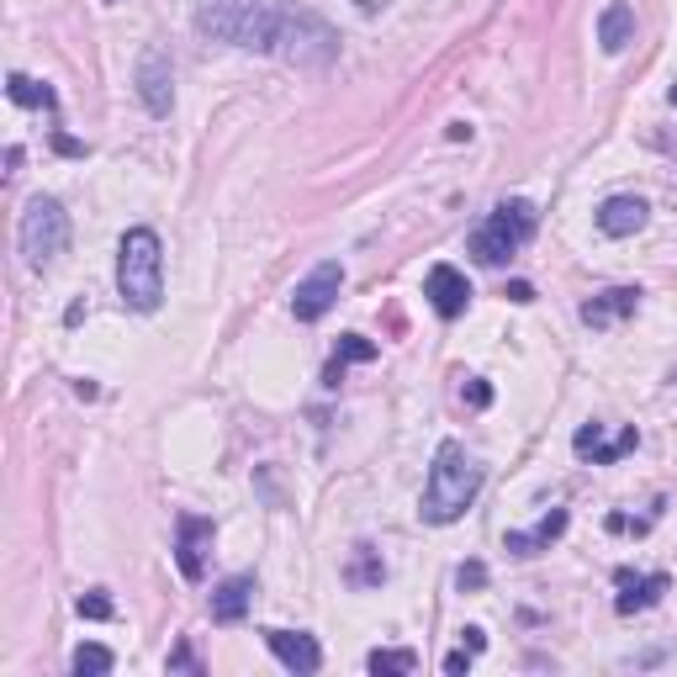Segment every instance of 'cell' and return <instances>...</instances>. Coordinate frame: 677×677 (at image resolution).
<instances>
[{"label": "cell", "mask_w": 677, "mask_h": 677, "mask_svg": "<svg viewBox=\"0 0 677 677\" xmlns=\"http://www.w3.org/2000/svg\"><path fill=\"white\" fill-rule=\"evenodd\" d=\"M196 32L243 53H270L296 70H329L338 59L334 27L291 0H201Z\"/></svg>", "instance_id": "cell-1"}, {"label": "cell", "mask_w": 677, "mask_h": 677, "mask_svg": "<svg viewBox=\"0 0 677 677\" xmlns=\"http://www.w3.org/2000/svg\"><path fill=\"white\" fill-rule=\"evenodd\" d=\"M477 492H482V466L466 456L460 439H445V445L435 450V466H429V482H424V503H418V513H424L429 524H456L460 513L477 503Z\"/></svg>", "instance_id": "cell-2"}, {"label": "cell", "mask_w": 677, "mask_h": 677, "mask_svg": "<svg viewBox=\"0 0 677 677\" xmlns=\"http://www.w3.org/2000/svg\"><path fill=\"white\" fill-rule=\"evenodd\" d=\"M117 296L133 313H159L165 302V243L154 228H127L117 243Z\"/></svg>", "instance_id": "cell-3"}, {"label": "cell", "mask_w": 677, "mask_h": 677, "mask_svg": "<svg viewBox=\"0 0 677 677\" xmlns=\"http://www.w3.org/2000/svg\"><path fill=\"white\" fill-rule=\"evenodd\" d=\"M534 233V207L530 201H503V207H492L477 228H471V254L482 260V265H508Z\"/></svg>", "instance_id": "cell-4"}, {"label": "cell", "mask_w": 677, "mask_h": 677, "mask_svg": "<svg viewBox=\"0 0 677 677\" xmlns=\"http://www.w3.org/2000/svg\"><path fill=\"white\" fill-rule=\"evenodd\" d=\"M17 239H22V254L32 270H49L64 249H70V212L53 201V196H32L22 212V228H17Z\"/></svg>", "instance_id": "cell-5"}, {"label": "cell", "mask_w": 677, "mask_h": 677, "mask_svg": "<svg viewBox=\"0 0 677 677\" xmlns=\"http://www.w3.org/2000/svg\"><path fill=\"white\" fill-rule=\"evenodd\" d=\"M338 287H344V265H338V260H323V265L308 270V275L296 281V291H291L296 323H317V317L338 302Z\"/></svg>", "instance_id": "cell-6"}, {"label": "cell", "mask_w": 677, "mask_h": 677, "mask_svg": "<svg viewBox=\"0 0 677 677\" xmlns=\"http://www.w3.org/2000/svg\"><path fill=\"white\" fill-rule=\"evenodd\" d=\"M133 80H138V101L148 106V117H169V106H175V64H169V49L148 43L138 53Z\"/></svg>", "instance_id": "cell-7"}, {"label": "cell", "mask_w": 677, "mask_h": 677, "mask_svg": "<svg viewBox=\"0 0 677 677\" xmlns=\"http://www.w3.org/2000/svg\"><path fill=\"white\" fill-rule=\"evenodd\" d=\"M265 646L275 652V662L296 677H313L323 667V646H317L313 635H302V629H265Z\"/></svg>", "instance_id": "cell-8"}, {"label": "cell", "mask_w": 677, "mask_h": 677, "mask_svg": "<svg viewBox=\"0 0 677 677\" xmlns=\"http://www.w3.org/2000/svg\"><path fill=\"white\" fill-rule=\"evenodd\" d=\"M640 445V429L629 424V429H619V435L608 439L604 435V424H582L577 435H572V450H577L582 460H593V466H614L619 456H629Z\"/></svg>", "instance_id": "cell-9"}, {"label": "cell", "mask_w": 677, "mask_h": 677, "mask_svg": "<svg viewBox=\"0 0 677 677\" xmlns=\"http://www.w3.org/2000/svg\"><path fill=\"white\" fill-rule=\"evenodd\" d=\"M175 530H180V545H175L180 577L201 582V577H207V551H212V519H196V513H186Z\"/></svg>", "instance_id": "cell-10"}, {"label": "cell", "mask_w": 677, "mask_h": 677, "mask_svg": "<svg viewBox=\"0 0 677 677\" xmlns=\"http://www.w3.org/2000/svg\"><path fill=\"white\" fill-rule=\"evenodd\" d=\"M614 587H619L614 608H619V614H640V608L662 604V593H667L673 582H667V572H629V566H619V572H614Z\"/></svg>", "instance_id": "cell-11"}, {"label": "cell", "mask_w": 677, "mask_h": 677, "mask_svg": "<svg viewBox=\"0 0 677 677\" xmlns=\"http://www.w3.org/2000/svg\"><path fill=\"white\" fill-rule=\"evenodd\" d=\"M424 296H429V308H435L439 317H460L471 308V281H466L456 265H435L429 281H424Z\"/></svg>", "instance_id": "cell-12"}, {"label": "cell", "mask_w": 677, "mask_h": 677, "mask_svg": "<svg viewBox=\"0 0 677 677\" xmlns=\"http://www.w3.org/2000/svg\"><path fill=\"white\" fill-rule=\"evenodd\" d=\"M561 534H566V508H551L534 530H508L503 534V551L508 556H540V551H551Z\"/></svg>", "instance_id": "cell-13"}, {"label": "cell", "mask_w": 677, "mask_h": 677, "mask_svg": "<svg viewBox=\"0 0 677 677\" xmlns=\"http://www.w3.org/2000/svg\"><path fill=\"white\" fill-rule=\"evenodd\" d=\"M646 201L640 196H608L604 207H598V228H604L608 239H629V233H640L646 228Z\"/></svg>", "instance_id": "cell-14"}, {"label": "cell", "mask_w": 677, "mask_h": 677, "mask_svg": "<svg viewBox=\"0 0 677 677\" xmlns=\"http://www.w3.org/2000/svg\"><path fill=\"white\" fill-rule=\"evenodd\" d=\"M635 308H640V291L614 287V291H604V296H593V302H582V323H587V329H608V323L629 317Z\"/></svg>", "instance_id": "cell-15"}, {"label": "cell", "mask_w": 677, "mask_h": 677, "mask_svg": "<svg viewBox=\"0 0 677 677\" xmlns=\"http://www.w3.org/2000/svg\"><path fill=\"white\" fill-rule=\"evenodd\" d=\"M598 43H604V53H625L635 43V11L625 0H608L598 11Z\"/></svg>", "instance_id": "cell-16"}, {"label": "cell", "mask_w": 677, "mask_h": 677, "mask_svg": "<svg viewBox=\"0 0 677 677\" xmlns=\"http://www.w3.org/2000/svg\"><path fill=\"white\" fill-rule=\"evenodd\" d=\"M249 604H254V577H228L212 593V619L218 625H239L243 614H249Z\"/></svg>", "instance_id": "cell-17"}, {"label": "cell", "mask_w": 677, "mask_h": 677, "mask_svg": "<svg viewBox=\"0 0 677 677\" xmlns=\"http://www.w3.org/2000/svg\"><path fill=\"white\" fill-rule=\"evenodd\" d=\"M361 361H376V344L365 334H344L334 350V361H329V371H323V382L338 387V382H344V365H361Z\"/></svg>", "instance_id": "cell-18"}, {"label": "cell", "mask_w": 677, "mask_h": 677, "mask_svg": "<svg viewBox=\"0 0 677 677\" xmlns=\"http://www.w3.org/2000/svg\"><path fill=\"white\" fill-rule=\"evenodd\" d=\"M6 91H11L17 106H49V112L59 106V96H53L43 80H32V74H11V80H6Z\"/></svg>", "instance_id": "cell-19"}, {"label": "cell", "mask_w": 677, "mask_h": 677, "mask_svg": "<svg viewBox=\"0 0 677 677\" xmlns=\"http://www.w3.org/2000/svg\"><path fill=\"white\" fill-rule=\"evenodd\" d=\"M382 577H387V566L376 561V551H371V545H355V566H350V582H355V587H376Z\"/></svg>", "instance_id": "cell-20"}, {"label": "cell", "mask_w": 677, "mask_h": 677, "mask_svg": "<svg viewBox=\"0 0 677 677\" xmlns=\"http://www.w3.org/2000/svg\"><path fill=\"white\" fill-rule=\"evenodd\" d=\"M70 667H74V673H80V677H85V673H91V677H101V673H112V667H117V656L106 652V646H80Z\"/></svg>", "instance_id": "cell-21"}, {"label": "cell", "mask_w": 677, "mask_h": 677, "mask_svg": "<svg viewBox=\"0 0 677 677\" xmlns=\"http://www.w3.org/2000/svg\"><path fill=\"white\" fill-rule=\"evenodd\" d=\"M365 667H371V673H413L418 656L413 652H371L365 656Z\"/></svg>", "instance_id": "cell-22"}, {"label": "cell", "mask_w": 677, "mask_h": 677, "mask_svg": "<svg viewBox=\"0 0 677 677\" xmlns=\"http://www.w3.org/2000/svg\"><path fill=\"white\" fill-rule=\"evenodd\" d=\"M74 608H80V619H112V614H117V608H112V598H106L101 587H96V593H80V604H74Z\"/></svg>", "instance_id": "cell-23"}, {"label": "cell", "mask_w": 677, "mask_h": 677, "mask_svg": "<svg viewBox=\"0 0 677 677\" xmlns=\"http://www.w3.org/2000/svg\"><path fill=\"white\" fill-rule=\"evenodd\" d=\"M165 667H169V673H201V656H196L191 646H175Z\"/></svg>", "instance_id": "cell-24"}, {"label": "cell", "mask_w": 677, "mask_h": 677, "mask_svg": "<svg viewBox=\"0 0 677 677\" xmlns=\"http://www.w3.org/2000/svg\"><path fill=\"white\" fill-rule=\"evenodd\" d=\"M460 397H466L471 408H487V403H492V387H487V382H477V376H471V382L460 387Z\"/></svg>", "instance_id": "cell-25"}, {"label": "cell", "mask_w": 677, "mask_h": 677, "mask_svg": "<svg viewBox=\"0 0 677 677\" xmlns=\"http://www.w3.org/2000/svg\"><path fill=\"white\" fill-rule=\"evenodd\" d=\"M456 582H460V587H482V582H487V566H482V561H466V566L456 572Z\"/></svg>", "instance_id": "cell-26"}, {"label": "cell", "mask_w": 677, "mask_h": 677, "mask_svg": "<svg viewBox=\"0 0 677 677\" xmlns=\"http://www.w3.org/2000/svg\"><path fill=\"white\" fill-rule=\"evenodd\" d=\"M460 646H466V652H487V629L466 625V629H460Z\"/></svg>", "instance_id": "cell-27"}, {"label": "cell", "mask_w": 677, "mask_h": 677, "mask_svg": "<svg viewBox=\"0 0 677 677\" xmlns=\"http://www.w3.org/2000/svg\"><path fill=\"white\" fill-rule=\"evenodd\" d=\"M471 656H477V652H466V646H460V652H450V656H445V673H450V677H460V673H466V667H471Z\"/></svg>", "instance_id": "cell-28"}, {"label": "cell", "mask_w": 677, "mask_h": 677, "mask_svg": "<svg viewBox=\"0 0 677 677\" xmlns=\"http://www.w3.org/2000/svg\"><path fill=\"white\" fill-rule=\"evenodd\" d=\"M53 148H59V154H85V144L70 138V133H53Z\"/></svg>", "instance_id": "cell-29"}, {"label": "cell", "mask_w": 677, "mask_h": 677, "mask_svg": "<svg viewBox=\"0 0 677 677\" xmlns=\"http://www.w3.org/2000/svg\"><path fill=\"white\" fill-rule=\"evenodd\" d=\"M508 296H513V302H534V287H530V281H513V287H508Z\"/></svg>", "instance_id": "cell-30"}, {"label": "cell", "mask_w": 677, "mask_h": 677, "mask_svg": "<svg viewBox=\"0 0 677 677\" xmlns=\"http://www.w3.org/2000/svg\"><path fill=\"white\" fill-rule=\"evenodd\" d=\"M361 11H376V0H361Z\"/></svg>", "instance_id": "cell-31"}]
</instances>
